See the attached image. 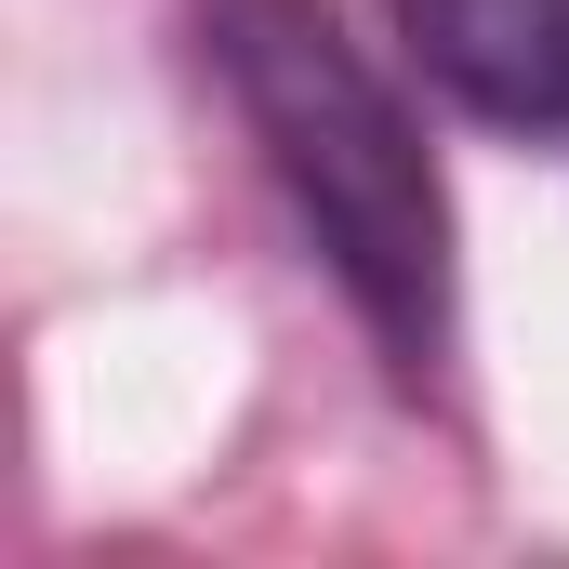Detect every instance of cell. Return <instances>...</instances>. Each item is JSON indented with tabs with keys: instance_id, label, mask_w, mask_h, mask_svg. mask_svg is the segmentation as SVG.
Instances as JSON below:
<instances>
[{
	"instance_id": "obj_1",
	"label": "cell",
	"mask_w": 569,
	"mask_h": 569,
	"mask_svg": "<svg viewBox=\"0 0 569 569\" xmlns=\"http://www.w3.org/2000/svg\"><path fill=\"white\" fill-rule=\"evenodd\" d=\"M199 27H212V67L266 146V172L291 186L305 239L331 252L345 305L371 318L385 371L437 385V358H450V186L425 159V120L318 0H199Z\"/></svg>"
},
{
	"instance_id": "obj_2",
	"label": "cell",
	"mask_w": 569,
	"mask_h": 569,
	"mask_svg": "<svg viewBox=\"0 0 569 569\" xmlns=\"http://www.w3.org/2000/svg\"><path fill=\"white\" fill-rule=\"evenodd\" d=\"M398 27L450 107L569 159V0H398Z\"/></svg>"
}]
</instances>
